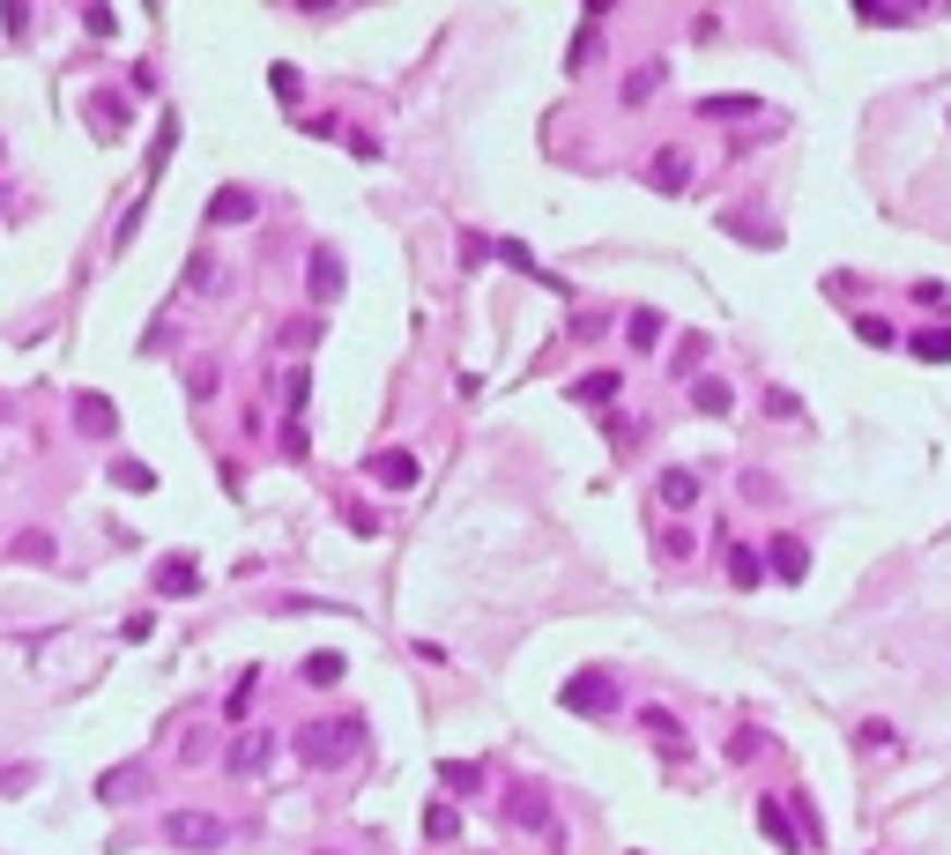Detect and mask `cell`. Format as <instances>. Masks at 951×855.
<instances>
[{
	"label": "cell",
	"instance_id": "cell-7",
	"mask_svg": "<svg viewBox=\"0 0 951 855\" xmlns=\"http://www.w3.org/2000/svg\"><path fill=\"white\" fill-rule=\"evenodd\" d=\"M149 588H157V596H194V588H202V565H194V558H164V565L149 573Z\"/></svg>",
	"mask_w": 951,
	"mask_h": 855
},
{
	"label": "cell",
	"instance_id": "cell-13",
	"mask_svg": "<svg viewBox=\"0 0 951 855\" xmlns=\"http://www.w3.org/2000/svg\"><path fill=\"white\" fill-rule=\"evenodd\" d=\"M773 573H781V581H803V573H810V551H803L795 536H773Z\"/></svg>",
	"mask_w": 951,
	"mask_h": 855
},
{
	"label": "cell",
	"instance_id": "cell-28",
	"mask_svg": "<svg viewBox=\"0 0 951 855\" xmlns=\"http://www.w3.org/2000/svg\"><path fill=\"white\" fill-rule=\"evenodd\" d=\"M542 811H550L542 789H513V818H521V826H542Z\"/></svg>",
	"mask_w": 951,
	"mask_h": 855
},
{
	"label": "cell",
	"instance_id": "cell-40",
	"mask_svg": "<svg viewBox=\"0 0 951 855\" xmlns=\"http://www.w3.org/2000/svg\"><path fill=\"white\" fill-rule=\"evenodd\" d=\"M328 855H334V848H328Z\"/></svg>",
	"mask_w": 951,
	"mask_h": 855
},
{
	"label": "cell",
	"instance_id": "cell-24",
	"mask_svg": "<svg viewBox=\"0 0 951 855\" xmlns=\"http://www.w3.org/2000/svg\"><path fill=\"white\" fill-rule=\"evenodd\" d=\"M112 484H126V491H157V469H149V462H112Z\"/></svg>",
	"mask_w": 951,
	"mask_h": 855
},
{
	"label": "cell",
	"instance_id": "cell-25",
	"mask_svg": "<svg viewBox=\"0 0 951 855\" xmlns=\"http://www.w3.org/2000/svg\"><path fill=\"white\" fill-rule=\"evenodd\" d=\"M342 670H350L342 655H313V662H305V684H320V692H328V684H342Z\"/></svg>",
	"mask_w": 951,
	"mask_h": 855
},
{
	"label": "cell",
	"instance_id": "cell-31",
	"mask_svg": "<svg viewBox=\"0 0 951 855\" xmlns=\"http://www.w3.org/2000/svg\"><path fill=\"white\" fill-rule=\"evenodd\" d=\"M268 89H276L283 105H297V68H283V60H276V68H268Z\"/></svg>",
	"mask_w": 951,
	"mask_h": 855
},
{
	"label": "cell",
	"instance_id": "cell-21",
	"mask_svg": "<svg viewBox=\"0 0 951 855\" xmlns=\"http://www.w3.org/2000/svg\"><path fill=\"white\" fill-rule=\"evenodd\" d=\"M655 89H662V68H632V75H624V105H647Z\"/></svg>",
	"mask_w": 951,
	"mask_h": 855
},
{
	"label": "cell",
	"instance_id": "cell-3",
	"mask_svg": "<svg viewBox=\"0 0 951 855\" xmlns=\"http://www.w3.org/2000/svg\"><path fill=\"white\" fill-rule=\"evenodd\" d=\"M573 714H610L618 707V684H610V670H580V677H565V692H558Z\"/></svg>",
	"mask_w": 951,
	"mask_h": 855
},
{
	"label": "cell",
	"instance_id": "cell-15",
	"mask_svg": "<svg viewBox=\"0 0 951 855\" xmlns=\"http://www.w3.org/2000/svg\"><path fill=\"white\" fill-rule=\"evenodd\" d=\"M692 402H699L706 417H729V402H736V394H729V380H692Z\"/></svg>",
	"mask_w": 951,
	"mask_h": 855
},
{
	"label": "cell",
	"instance_id": "cell-8",
	"mask_svg": "<svg viewBox=\"0 0 951 855\" xmlns=\"http://www.w3.org/2000/svg\"><path fill=\"white\" fill-rule=\"evenodd\" d=\"M268 752H276V736H268V729H246V736L231 744V773H260Z\"/></svg>",
	"mask_w": 951,
	"mask_h": 855
},
{
	"label": "cell",
	"instance_id": "cell-19",
	"mask_svg": "<svg viewBox=\"0 0 951 855\" xmlns=\"http://www.w3.org/2000/svg\"><path fill=\"white\" fill-rule=\"evenodd\" d=\"M624 335H632V350H655V342H662V313H647V305H639V313L624 320Z\"/></svg>",
	"mask_w": 951,
	"mask_h": 855
},
{
	"label": "cell",
	"instance_id": "cell-37",
	"mask_svg": "<svg viewBox=\"0 0 951 855\" xmlns=\"http://www.w3.org/2000/svg\"><path fill=\"white\" fill-rule=\"evenodd\" d=\"M83 30L89 38H112V8H83Z\"/></svg>",
	"mask_w": 951,
	"mask_h": 855
},
{
	"label": "cell",
	"instance_id": "cell-22",
	"mask_svg": "<svg viewBox=\"0 0 951 855\" xmlns=\"http://www.w3.org/2000/svg\"><path fill=\"white\" fill-rule=\"evenodd\" d=\"M662 499H669V506H692V499H699V476H692V469H669L662 476Z\"/></svg>",
	"mask_w": 951,
	"mask_h": 855
},
{
	"label": "cell",
	"instance_id": "cell-36",
	"mask_svg": "<svg viewBox=\"0 0 951 855\" xmlns=\"http://www.w3.org/2000/svg\"><path fill=\"white\" fill-rule=\"evenodd\" d=\"M208 276H216V260H208V254L186 260V291H208Z\"/></svg>",
	"mask_w": 951,
	"mask_h": 855
},
{
	"label": "cell",
	"instance_id": "cell-10",
	"mask_svg": "<svg viewBox=\"0 0 951 855\" xmlns=\"http://www.w3.org/2000/svg\"><path fill=\"white\" fill-rule=\"evenodd\" d=\"M75 425H83L89 439H105V431L120 425V410H112V402H105V394H75Z\"/></svg>",
	"mask_w": 951,
	"mask_h": 855
},
{
	"label": "cell",
	"instance_id": "cell-34",
	"mask_svg": "<svg viewBox=\"0 0 951 855\" xmlns=\"http://www.w3.org/2000/svg\"><path fill=\"white\" fill-rule=\"evenodd\" d=\"M186 394H194V402H202V394H216V365H208V357L186 372Z\"/></svg>",
	"mask_w": 951,
	"mask_h": 855
},
{
	"label": "cell",
	"instance_id": "cell-14",
	"mask_svg": "<svg viewBox=\"0 0 951 855\" xmlns=\"http://www.w3.org/2000/svg\"><path fill=\"white\" fill-rule=\"evenodd\" d=\"M439 781H447V796H476V789H484V767H476V759H447Z\"/></svg>",
	"mask_w": 951,
	"mask_h": 855
},
{
	"label": "cell",
	"instance_id": "cell-11",
	"mask_svg": "<svg viewBox=\"0 0 951 855\" xmlns=\"http://www.w3.org/2000/svg\"><path fill=\"white\" fill-rule=\"evenodd\" d=\"M758 826H766V841H773V848H788V855L803 848V833H795V826H788V811H781V804H773V796H766V804H758Z\"/></svg>",
	"mask_w": 951,
	"mask_h": 855
},
{
	"label": "cell",
	"instance_id": "cell-35",
	"mask_svg": "<svg viewBox=\"0 0 951 855\" xmlns=\"http://www.w3.org/2000/svg\"><path fill=\"white\" fill-rule=\"evenodd\" d=\"M461 260H468V268H484V260H491V239H484V231H468V239H461Z\"/></svg>",
	"mask_w": 951,
	"mask_h": 855
},
{
	"label": "cell",
	"instance_id": "cell-32",
	"mask_svg": "<svg viewBox=\"0 0 951 855\" xmlns=\"http://www.w3.org/2000/svg\"><path fill=\"white\" fill-rule=\"evenodd\" d=\"M89 112H97V127H105V134H112V127H126V105H120V97H97Z\"/></svg>",
	"mask_w": 951,
	"mask_h": 855
},
{
	"label": "cell",
	"instance_id": "cell-5",
	"mask_svg": "<svg viewBox=\"0 0 951 855\" xmlns=\"http://www.w3.org/2000/svg\"><path fill=\"white\" fill-rule=\"evenodd\" d=\"M365 476H373V484H387V491H410L416 476V454H402V447H387V454H373V462H365Z\"/></svg>",
	"mask_w": 951,
	"mask_h": 855
},
{
	"label": "cell",
	"instance_id": "cell-1",
	"mask_svg": "<svg viewBox=\"0 0 951 855\" xmlns=\"http://www.w3.org/2000/svg\"><path fill=\"white\" fill-rule=\"evenodd\" d=\"M357 744H365V722H357V714H328V722L297 729V759H305V767H334V759H350Z\"/></svg>",
	"mask_w": 951,
	"mask_h": 855
},
{
	"label": "cell",
	"instance_id": "cell-9",
	"mask_svg": "<svg viewBox=\"0 0 951 855\" xmlns=\"http://www.w3.org/2000/svg\"><path fill=\"white\" fill-rule=\"evenodd\" d=\"M647 179H655L662 194H684V186H692V157H684V149H662V157L647 164Z\"/></svg>",
	"mask_w": 951,
	"mask_h": 855
},
{
	"label": "cell",
	"instance_id": "cell-18",
	"mask_svg": "<svg viewBox=\"0 0 951 855\" xmlns=\"http://www.w3.org/2000/svg\"><path fill=\"white\" fill-rule=\"evenodd\" d=\"M758 573H766L758 551H751V543H729V581H736V588H758Z\"/></svg>",
	"mask_w": 951,
	"mask_h": 855
},
{
	"label": "cell",
	"instance_id": "cell-27",
	"mask_svg": "<svg viewBox=\"0 0 951 855\" xmlns=\"http://www.w3.org/2000/svg\"><path fill=\"white\" fill-rule=\"evenodd\" d=\"M736 112H758V97H706L699 120H736Z\"/></svg>",
	"mask_w": 951,
	"mask_h": 855
},
{
	"label": "cell",
	"instance_id": "cell-2",
	"mask_svg": "<svg viewBox=\"0 0 951 855\" xmlns=\"http://www.w3.org/2000/svg\"><path fill=\"white\" fill-rule=\"evenodd\" d=\"M223 818H208V811H171L164 818V841L171 848H186V855H208V848H223Z\"/></svg>",
	"mask_w": 951,
	"mask_h": 855
},
{
	"label": "cell",
	"instance_id": "cell-29",
	"mask_svg": "<svg viewBox=\"0 0 951 855\" xmlns=\"http://www.w3.org/2000/svg\"><path fill=\"white\" fill-rule=\"evenodd\" d=\"M134 789H142V773L126 767V773H105V781H97V796H105V804H120V796H134Z\"/></svg>",
	"mask_w": 951,
	"mask_h": 855
},
{
	"label": "cell",
	"instance_id": "cell-30",
	"mask_svg": "<svg viewBox=\"0 0 951 855\" xmlns=\"http://www.w3.org/2000/svg\"><path fill=\"white\" fill-rule=\"evenodd\" d=\"M595 52H602V38H595V15H587V23H580V38H573V60H565V68H587Z\"/></svg>",
	"mask_w": 951,
	"mask_h": 855
},
{
	"label": "cell",
	"instance_id": "cell-17",
	"mask_svg": "<svg viewBox=\"0 0 951 855\" xmlns=\"http://www.w3.org/2000/svg\"><path fill=\"white\" fill-rule=\"evenodd\" d=\"M424 841H461V811L454 804H431V811H424Z\"/></svg>",
	"mask_w": 951,
	"mask_h": 855
},
{
	"label": "cell",
	"instance_id": "cell-4",
	"mask_svg": "<svg viewBox=\"0 0 951 855\" xmlns=\"http://www.w3.org/2000/svg\"><path fill=\"white\" fill-rule=\"evenodd\" d=\"M305 298L313 305L342 298V254H334V246H313V260H305Z\"/></svg>",
	"mask_w": 951,
	"mask_h": 855
},
{
	"label": "cell",
	"instance_id": "cell-23",
	"mask_svg": "<svg viewBox=\"0 0 951 855\" xmlns=\"http://www.w3.org/2000/svg\"><path fill=\"white\" fill-rule=\"evenodd\" d=\"M618 394V372H587V380H573V402H610Z\"/></svg>",
	"mask_w": 951,
	"mask_h": 855
},
{
	"label": "cell",
	"instance_id": "cell-38",
	"mask_svg": "<svg viewBox=\"0 0 951 855\" xmlns=\"http://www.w3.org/2000/svg\"><path fill=\"white\" fill-rule=\"evenodd\" d=\"M31 789V767H0V796H23Z\"/></svg>",
	"mask_w": 951,
	"mask_h": 855
},
{
	"label": "cell",
	"instance_id": "cell-16",
	"mask_svg": "<svg viewBox=\"0 0 951 855\" xmlns=\"http://www.w3.org/2000/svg\"><path fill=\"white\" fill-rule=\"evenodd\" d=\"M639 722H647V736H655L662 752H684V729H676V714H662V707H647Z\"/></svg>",
	"mask_w": 951,
	"mask_h": 855
},
{
	"label": "cell",
	"instance_id": "cell-20",
	"mask_svg": "<svg viewBox=\"0 0 951 855\" xmlns=\"http://www.w3.org/2000/svg\"><path fill=\"white\" fill-rule=\"evenodd\" d=\"M914 357H922V365H951V328H929V335H914Z\"/></svg>",
	"mask_w": 951,
	"mask_h": 855
},
{
	"label": "cell",
	"instance_id": "cell-6",
	"mask_svg": "<svg viewBox=\"0 0 951 855\" xmlns=\"http://www.w3.org/2000/svg\"><path fill=\"white\" fill-rule=\"evenodd\" d=\"M491 254L505 260V268H521V276H536L542 291H558V298H565V283H558V276H550V268H542V260L528 254V246H521V239H491Z\"/></svg>",
	"mask_w": 951,
	"mask_h": 855
},
{
	"label": "cell",
	"instance_id": "cell-39",
	"mask_svg": "<svg viewBox=\"0 0 951 855\" xmlns=\"http://www.w3.org/2000/svg\"><path fill=\"white\" fill-rule=\"evenodd\" d=\"M914 298H922V305H937V313H951V291H944V283H922Z\"/></svg>",
	"mask_w": 951,
	"mask_h": 855
},
{
	"label": "cell",
	"instance_id": "cell-12",
	"mask_svg": "<svg viewBox=\"0 0 951 855\" xmlns=\"http://www.w3.org/2000/svg\"><path fill=\"white\" fill-rule=\"evenodd\" d=\"M246 216H253V194H246V186H223V194L208 201V223H246Z\"/></svg>",
	"mask_w": 951,
	"mask_h": 855
},
{
	"label": "cell",
	"instance_id": "cell-33",
	"mask_svg": "<svg viewBox=\"0 0 951 855\" xmlns=\"http://www.w3.org/2000/svg\"><path fill=\"white\" fill-rule=\"evenodd\" d=\"M766 417H803V402L788 387H766Z\"/></svg>",
	"mask_w": 951,
	"mask_h": 855
},
{
	"label": "cell",
	"instance_id": "cell-26",
	"mask_svg": "<svg viewBox=\"0 0 951 855\" xmlns=\"http://www.w3.org/2000/svg\"><path fill=\"white\" fill-rule=\"evenodd\" d=\"M15 558H23V565H45V558H52V536H45V528H23V536H15Z\"/></svg>",
	"mask_w": 951,
	"mask_h": 855
}]
</instances>
